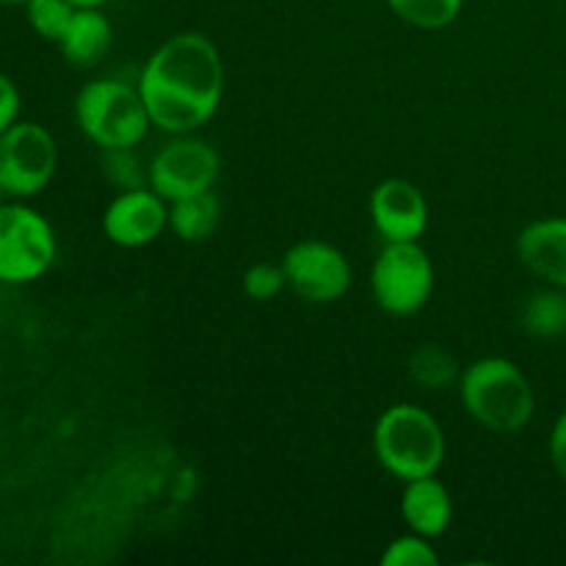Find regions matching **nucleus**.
Here are the masks:
<instances>
[{"instance_id": "obj_1", "label": "nucleus", "mask_w": 566, "mask_h": 566, "mask_svg": "<svg viewBox=\"0 0 566 566\" xmlns=\"http://www.w3.org/2000/svg\"><path fill=\"white\" fill-rule=\"evenodd\" d=\"M136 86L153 127L169 136L197 133L224 99V59L205 33H175L144 61Z\"/></svg>"}, {"instance_id": "obj_2", "label": "nucleus", "mask_w": 566, "mask_h": 566, "mask_svg": "<svg viewBox=\"0 0 566 566\" xmlns=\"http://www.w3.org/2000/svg\"><path fill=\"white\" fill-rule=\"evenodd\" d=\"M462 407L492 434H517L534 420L536 392L525 370L506 357H484L459 376Z\"/></svg>"}, {"instance_id": "obj_3", "label": "nucleus", "mask_w": 566, "mask_h": 566, "mask_svg": "<svg viewBox=\"0 0 566 566\" xmlns=\"http://www.w3.org/2000/svg\"><path fill=\"white\" fill-rule=\"evenodd\" d=\"M376 462L401 484L440 473L448 442L440 420L418 403H392L374 426Z\"/></svg>"}, {"instance_id": "obj_4", "label": "nucleus", "mask_w": 566, "mask_h": 566, "mask_svg": "<svg viewBox=\"0 0 566 566\" xmlns=\"http://www.w3.org/2000/svg\"><path fill=\"white\" fill-rule=\"evenodd\" d=\"M75 122L99 149H136L147 138L149 122L138 86L119 77H97L75 97Z\"/></svg>"}, {"instance_id": "obj_5", "label": "nucleus", "mask_w": 566, "mask_h": 566, "mask_svg": "<svg viewBox=\"0 0 566 566\" xmlns=\"http://www.w3.org/2000/svg\"><path fill=\"white\" fill-rule=\"evenodd\" d=\"M55 230L25 199L0 202V282L28 285L42 280L55 263Z\"/></svg>"}, {"instance_id": "obj_6", "label": "nucleus", "mask_w": 566, "mask_h": 566, "mask_svg": "<svg viewBox=\"0 0 566 566\" xmlns=\"http://www.w3.org/2000/svg\"><path fill=\"white\" fill-rule=\"evenodd\" d=\"M370 293L381 313L392 318H409L429 304L434 263L420 241L385 243L370 269Z\"/></svg>"}, {"instance_id": "obj_7", "label": "nucleus", "mask_w": 566, "mask_h": 566, "mask_svg": "<svg viewBox=\"0 0 566 566\" xmlns=\"http://www.w3.org/2000/svg\"><path fill=\"white\" fill-rule=\"evenodd\" d=\"M59 169V144L39 122L17 119L0 136V188L11 199L39 197Z\"/></svg>"}, {"instance_id": "obj_8", "label": "nucleus", "mask_w": 566, "mask_h": 566, "mask_svg": "<svg viewBox=\"0 0 566 566\" xmlns=\"http://www.w3.org/2000/svg\"><path fill=\"white\" fill-rule=\"evenodd\" d=\"M221 177V155L197 133L171 136L147 166V186L166 202L213 191Z\"/></svg>"}, {"instance_id": "obj_9", "label": "nucleus", "mask_w": 566, "mask_h": 566, "mask_svg": "<svg viewBox=\"0 0 566 566\" xmlns=\"http://www.w3.org/2000/svg\"><path fill=\"white\" fill-rule=\"evenodd\" d=\"M287 287L307 304L340 302L352 291L354 271L346 254L326 241H298L282 258Z\"/></svg>"}, {"instance_id": "obj_10", "label": "nucleus", "mask_w": 566, "mask_h": 566, "mask_svg": "<svg viewBox=\"0 0 566 566\" xmlns=\"http://www.w3.org/2000/svg\"><path fill=\"white\" fill-rule=\"evenodd\" d=\"M169 230V202L149 186L125 188L103 210V232L122 249H142Z\"/></svg>"}, {"instance_id": "obj_11", "label": "nucleus", "mask_w": 566, "mask_h": 566, "mask_svg": "<svg viewBox=\"0 0 566 566\" xmlns=\"http://www.w3.org/2000/svg\"><path fill=\"white\" fill-rule=\"evenodd\" d=\"M368 213L385 243L420 241L429 230V202L423 191L401 177H390L374 188Z\"/></svg>"}, {"instance_id": "obj_12", "label": "nucleus", "mask_w": 566, "mask_h": 566, "mask_svg": "<svg viewBox=\"0 0 566 566\" xmlns=\"http://www.w3.org/2000/svg\"><path fill=\"white\" fill-rule=\"evenodd\" d=\"M517 258L536 280L566 291V216H547L523 227Z\"/></svg>"}, {"instance_id": "obj_13", "label": "nucleus", "mask_w": 566, "mask_h": 566, "mask_svg": "<svg viewBox=\"0 0 566 566\" xmlns=\"http://www.w3.org/2000/svg\"><path fill=\"white\" fill-rule=\"evenodd\" d=\"M401 517L412 534L440 539L453 523V497L437 475H423L403 484Z\"/></svg>"}, {"instance_id": "obj_14", "label": "nucleus", "mask_w": 566, "mask_h": 566, "mask_svg": "<svg viewBox=\"0 0 566 566\" xmlns=\"http://www.w3.org/2000/svg\"><path fill=\"white\" fill-rule=\"evenodd\" d=\"M114 39L111 20L103 9H75L70 25L61 33L59 50L72 66H94L105 59Z\"/></svg>"}, {"instance_id": "obj_15", "label": "nucleus", "mask_w": 566, "mask_h": 566, "mask_svg": "<svg viewBox=\"0 0 566 566\" xmlns=\"http://www.w3.org/2000/svg\"><path fill=\"white\" fill-rule=\"evenodd\" d=\"M221 199L216 191L193 193L169 202V230L186 243H202L219 230Z\"/></svg>"}, {"instance_id": "obj_16", "label": "nucleus", "mask_w": 566, "mask_h": 566, "mask_svg": "<svg viewBox=\"0 0 566 566\" xmlns=\"http://www.w3.org/2000/svg\"><path fill=\"white\" fill-rule=\"evenodd\" d=\"M520 321H523L525 332L542 337V340L566 335V291L553 285L534 291L525 298Z\"/></svg>"}, {"instance_id": "obj_17", "label": "nucleus", "mask_w": 566, "mask_h": 566, "mask_svg": "<svg viewBox=\"0 0 566 566\" xmlns=\"http://www.w3.org/2000/svg\"><path fill=\"white\" fill-rule=\"evenodd\" d=\"M407 374L412 379V385L423 387L426 392L442 390V387L459 381L462 370H459L457 357L448 352L446 346H437V343H426V346L415 348L412 357L407 363Z\"/></svg>"}, {"instance_id": "obj_18", "label": "nucleus", "mask_w": 566, "mask_h": 566, "mask_svg": "<svg viewBox=\"0 0 566 566\" xmlns=\"http://www.w3.org/2000/svg\"><path fill=\"white\" fill-rule=\"evenodd\" d=\"M392 14L420 31H440L457 22L464 0H387Z\"/></svg>"}, {"instance_id": "obj_19", "label": "nucleus", "mask_w": 566, "mask_h": 566, "mask_svg": "<svg viewBox=\"0 0 566 566\" xmlns=\"http://www.w3.org/2000/svg\"><path fill=\"white\" fill-rule=\"evenodd\" d=\"M75 9L77 6L72 3V0H28L25 17L28 25L33 28V33H36L39 39L59 44L61 33L70 25Z\"/></svg>"}, {"instance_id": "obj_20", "label": "nucleus", "mask_w": 566, "mask_h": 566, "mask_svg": "<svg viewBox=\"0 0 566 566\" xmlns=\"http://www.w3.org/2000/svg\"><path fill=\"white\" fill-rule=\"evenodd\" d=\"M434 539H426L420 534L396 536L381 553V566H434L440 562V553L431 545Z\"/></svg>"}, {"instance_id": "obj_21", "label": "nucleus", "mask_w": 566, "mask_h": 566, "mask_svg": "<svg viewBox=\"0 0 566 566\" xmlns=\"http://www.w3.org/2000/svg\"><path fill=\"white\" fill-rule=\"evenodd\" d=\"M287 287L282 263H254L243 274V293L254 302H271Z\"/></svg>"}, {"instance_id": "obj_22", "label": "nucleus", "mask_w": 566, "mask_h": 566, "mask_svg": "<svg viewBox=\"0 0 566 566\" xmlns=\"http://www.w3.org/2000/svg\"><path fill=\"white\" fill-rule=\"evenodd\" d=\"M105 177H108L114 186L125 188H138L147 186V171L138 164L136 153L133 149H105Z\"/></svg>"}, {"instance_id": "obj_23", "label": "nucleus", "mask_w": 566, "mask_h": 566, "mask_svg": "<svg viewBox=\"0 0 566 566\" xmlns=\"http://www.w3.org/2000/svg\"><path fill=\"white\" fill-rule=\"evenodd\" d=\"M20 108H22V97L17 83L11 81L6 72H0V136L20 119Z\"/></svg>"}, {"instance_id": "obj_24", "label": "nucleus", "mask_w": 566, "mask_h": 566, "mask_svg": "<svg viewBox=\"0 0 566 566\" xmlns=\"http://www.w3.org/2000/svg\"><path fill=\"white\" fill-rule=\"evenodd\" d=\"M547 453H551V464L556 475L566 484V409L553 423L551 437H547Z\"/></svg>"}, {"instance_id": "obj_25", "label": "nucleus", "mask_w": 566, "mask_h": 566, "mask_svg": "<svg viewBox=\"0 0 566 566\" xmlns=\"http://www.w3.org/2000/svg\"><path fill=\"white\" fill-rule=\"evenodd\" d=\"M72 3H75L77 9H103L108 0H72Z\"/></svg>"}, {"instance_id": "obj_26", "label": "nucleus", "mask_w": 566, "mask_h": 566, "mask_svg": "<svg viewBox=\"0 0 566 566\" xmlns=\"http://www.w3.org/2000/svg\"><path fill=\"white\" fill-rule=\"evenodd\" d=\"M28 0H0V6H25Z\"/></svg>"}, {"instance_id": "obj_27", "label": "nucleus", "mask_w": 566, "mask_h": 566, "mask_svg": "<svg viewBox=\"0 0 566 566\" xmlns=\"http://www.w3.org/2000/svg\"><path fill=\"white\" fill-rule=\"evenodd\" d=\"M0 197H6V193H3V188H0Z\"/></svg>"}]
</instances>
